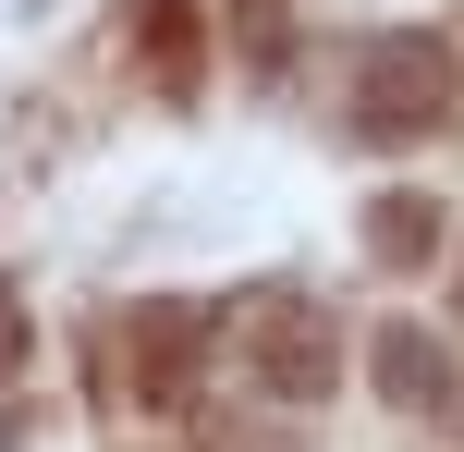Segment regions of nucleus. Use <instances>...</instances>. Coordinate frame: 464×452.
<instances>
[{
  "mask_svg": "<svg viewBox=\"0 0 464 452\" xmlns=\"http://www.w3.org/2000/svg\"><path fill=\"white\" fill-rule=\"evenodd\" d=\"M184 355H196V306H147L135 331H111L122 404H171V391H184Z\"/></svg>",
  "mask_w": 464,
  "mask_h": 452,
  "instance_id": "f257e3e1",
  "label": "nucleus"
},
{
  "mask_svg": "<svg viewBox=\"0 0 464 452\" xmlns=\"http://www.w3.org/2000/svg\"><path fill=\"white\" fill-rule=\"evenodd\" d=\"M379 367H392V391H403V404H440V355H428L416 331H392V342H379Z\"/></svg>",
  "mask_w": 464,
  "mask_h": 452,
  "instance_id": "7ed1b4c3",
  "label": "nucleus"
},
{
  "mask_svg": "<svg viewBox=\"0 0 464 452\" xmlns=\"http://www.w3.org/2000/svg\"><path fill=\"white\" fill-rule=\"evenodd\" d=\"M428 111H440V49H416V37L367 49V122L379 135H403V122H428Z\"/></svg>",
  "mask_w": 464,
  "mask_h": 452,
  "instance_id": "f03ea898",
  "label": "nucleus"
}]
</instances>
